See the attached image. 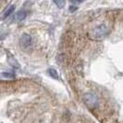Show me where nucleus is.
Returning <instances> with one entry per match:
<instances>
[{
	"instance_id": "nucleus-1",
	"label": "nucleus",
	"mask_w": 123,
	"mask_h": 123,
	"mask_svg": "<svg viewBox=\"0 0 123 123\" xmlns=\"http://www.w3.org/2000/svg\"><path fill=\"white\" fill-rule=\"evenodd\" d=\"M83 101L87 105V106H89L90 108H94L95 106H97V104H98L97 97L91 92H87L83 95Z\"/></svg>"
},
{
	"instance_id": "nucleus-2",
	"label": "nucleus",
	"mask_w": 123,
	"mask_h": 123,
	"mask_svg": "<svg viewBox=\"0 0 123 123\" xmlns=\"http://www.w3.org/2000/svg\"><path fill=\"white\" fill-rule=\"evenodd\" d=\"M107 31H108V30L105 25H99L98 27H96L92 31V36L96 38V39H101V38L105 37L107 34Z\"/></svg>"
},
{
	"instance_id": "nucleus-3",
	"label": "nucleus",
	"mask_w": 123,
	"mask_h": 123,
	"mask_svg": "<svg viewBox=\"0 0 123 123\" xmlns=\"http://www.w3.org/2000/svg\"><path fill=\"white\" fill-rule=\"evenodd\" d=\"M31 37L29 34L24 33V34L21 35L20 39H19V44H20L21 47L26 48V47H28L31 44Z\"/></svg>"
},
{
	"instance_id": "nucleus-4",
	"label": "nucleus",
	"mask_w": 123,
	"mask_h": 123,
	"mask_svg": "<svg viewBox=\"0 0 123 123\" xmlns=\"http://www.w3.org/2000/svg\"><path fill=\"white\" fill-rule=\"evenodd\" d=\"M26 15H27V12H26V11H24V10H19V11H18V12L15 14L14 19H16V20H18V21H21L22 19L25 18Z\"/></svg>"
},
{
	"instance_id": "nucleus-5",
	"label": "nucleus",
	"mask_w": 123,
	"mask_h": 123,
	"mask_svg": "<svg viewBox=\"0 0 123 123\" xmlns=\"http://www.w3.org/2000/svg\"><path fill=\"white\" fill-rule=\"evenodd\" d=\"M14 9H15V6H9V7H7V9H6L5 12L3 13L2 18L4 19V18H7L8 16H10V15L13 13V11H14Z\"/></svg>"
},
{
	"instance_id": "nucleus-6",
	"label": "nucleus",
	"mask_w": 123,
	"mask_h": 123,
	"mask_svg": "<svg viewBox=\"0 0 123 123\" xmlns=\"http://www.w3.org/2000/svg\"><path fill=\"white\" fill-rule=\"evenodd\" d=\"M47 72H48V74H49L52 78H54L55 80L58 79V75H57V72H56L55 69H54V68H49V69L47 70Z\"/></svg>"
},
{
	"instance_id": "nucleus-7",
	"label": "nucleus",
	"mask_w": 123,
	"mask_h": 123,
	"mask_svg": "<svg viewBox=\"0 0 123 123\" xmlns=\"http://www.w3.org/2000/svg\"><path fill=\"white\" fill-rule=\"evenodd\" d=\"M8 62L12 65L14 68H18V67H19V65H18V63L17 62V60H16L15 58H13V57H10V58L8 59Z\"/></svg>"
},
{
	"instance_id": "nucleus-8",
	"label": "nucleus",
	"mask_w": 123,
	"mask_h": 123,
	"mask_svg": "<svg viewBox=\"0 0 123 123\" xmlns=\"http://www.w3.org/2000/svg\"><path fill=\"white\" fill-rule=\"evenodd\" d=\"M2 77H6V78H14L15 74L12 72H3L2 73Z\"/></svg>"
},
{
	"instance_id": "nucleus-9",
	"label": "nucleus",
	"mask_w": 123,
	"mask_h": 123,
	"mask_svg": "<svg viewBox=\"0 0 123 123\" xmlns=\"http://www.w3.org/2000/svg\"><path fill=\"white\" fill-rule=\"evenodd\" d=\"M55 4L56 5V6H58V7H63V6L65 5V2L64 1H55Z\"/></svg>"
},
{
	"instance_id": "nucleus-10",
	"label": "nucleus",
	"mask_w": 123,
	"mask_h": 123,
	"mask_svg": "<svg viewBox=\"0 0 123 123\" xmlns=\"http://www.w3.org/2000/svg\"><path fill=\"white\" fill-rule=\"evenodd\" d=\"M70 8H69V10L71 11V12H73V11H75L76 9H77V6H69Z\"/></svg>"
}]
</instances>
